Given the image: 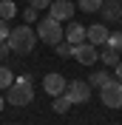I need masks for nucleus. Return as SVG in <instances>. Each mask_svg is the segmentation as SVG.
Segmentation results:
<instances>
[{"mask_svg":"<svg viewBox=\"0 0 122 125\" xmlns=\"http://www.w3.org/2000/svg\"><path fill=\"white\" fill-rule=\"evenodd\" d=\"M6 43H9V48H11V51H17V54H29V51H34V46H37V31L31 29V26L11 29Z\"/></svg>","mask_w":122,"mask_h":125,"instance_id":"f257e3e1","label":"nucleus"},{"mask_svg":"<svg viewBox=\"0 0 122 125\" xmlns=\"http://www.w3.org/2000/svg\"><path fill=\"white\" fill-rule=\"evenodd\" d=\"M6 91H9V105H17V108H23V105H29L34 100V88H31V80L26 74H20Z\"/></svg>","mask_w":122,"mask_h":125,"instance_id":"f03ea898","label":"nucleus"},{"mask_svg":"<svg viewBox=\"0 0 122 125\" xmlns=\"http://www.w3.org/2000/svg\"><path fill=\"white\" fill-rule=\"evenodd\" d=\"M37 40H43V43H48V46H57L62 40V34H65V29H62L60 20H54L51 14L43 17V20H37Z\"/></svg>","mask_w":122,"mask_h":125,"instance_id":"7ed1b4c3","label":"nucleus"},{"mask_svg":"<svg viewBox=\"0 0 122 125\" xmlns=\"http://www.w3.org/2000/svg\"><path fill=\"white\" fill-rule=\"evenodd\" d=\"M99 100L105 102L108 108H122V83L116 77H111L105 85L99 88Z\"/></svg>","mask_w":122,"mask_h":125,"instance_id":"20e7f679","label":"nucleus"},{"mask_svg":"<svg viewBox=\"0 0 122 125\" xmlns=\"http://www.w3.org/2000/svg\"><path fill=\"white\" fill-rule=\"evenodd\" d=\"M71 57H77V62H82V65H94V62L99 60V48L94 46V43H88V40H82V43L74 46Z\"/></svg>","mask_w":122,"mask_h":125,"instance_id":"39448f33","label":"nucleus"},{"mask_svg":"<svg viewBox=\"0 0 122 125\" xmlns=\"http://www.w3.org/2000/svg\"><path fill=\"white\" fill-rule=\"evenodd\" d=\"M62 94H65L71 102H88L91 100V85L82 83V80H71V83H65V91Z\"/></svg>","mask_w":122,"mask_h":125,"instance_id":"423d86ee","label":"nucleus"},{"mask_svg":"<svg viewBox=\"0 0 122 125\" xmlns=\"http://www.w3.org/2000/svg\"><path fill=\"white\" fill-rule=\"evenodd\" d=\"M48 14H51L54 20L65 23V20H71V17H74V3H71V0H51Z\"/></svg>","mask_w":122,"mask_h":125,"instance_id":"0eeeda50","label":"nucleus"},{"mask_svg":"<svg viewBox=\"0 0 122 125\" xmlns=\"http://www.w3.org/2000/svg\"><path fill=\"white\" fill-rule=\"evenodd\" d=\"M43 88H46L48 97H60V94L65 91V77L57 74V71H51V74H46V80H43Z\"/></svg>","mask_w":122,"mask_h":125,"instance_id":"6e6552de","label":"nucleus"},{"mask_svg":"<svg viewBox=\"0 0 122 125\" xmlns=\"http://www.w3.org/2000/svg\"><path fill=\"white\" fill-rule=\"evenodd\" d=\"M99 11L105 17V23H119L122 20V0H102Z\"/></svg>","mask_w":122,"mask_h":125,"instance_id":"1a4fd4ad","label":"nucleus"},{"mask_svg":"<svg viewBox=\"0 0 122 125\" xmlns=\"http://www.w3.org/2000/svg\"><path fill=\"white\" fill-rule=\"evenodd\" d=\"M108 34H111V31L105 29V26L102 23H94V26H85V40H88V43H94V46H105L108 43Z\"/></svg>","mask_w":122,"mask_h":125,"instance_id":"9d476101","label":"nucleus"},{"mask_svg":"<svg viewBox=\"0 0 122 125\" xmlns=\"http://www.w3.org/2000/svg\"><path fill=\"white\" fill-rule=\"evenodd\" d=\"M62 40H65V43H71V46H77V43H82L85 40V26L82 23H68L65 26V34H62Z\"/></svg>","mask_w":122,"mask_h":125,"instance_id":"9b49d317","label":"nucleus"},{"mask_svg":"<svg viewBox=\"0 0 122 125\" xmlns=\"http://www.w3.org/2000/svg\"><path fill=\"white\" fill-rule=\"evenodd\" d=\"M119 60H122V54H119V51H114L111 46H105V48H102V62H105L108 68H114Z\"/></svg>","mask_w":122,"mask_h":125,"instance_id":"f8f14e48","label":"nucleus"},{"mask_svg":"<svg viewBox=\"0 0 122 125\" xmlns=\"http://www.w3.org/2000/svg\"><path fill=\"white\" fill-rule=\"evenodd\" d=\"M71 105H74V102H71L68 97H65V94L54 97V111H57V114H68V108H71Z\"/></svg>","mask_w":122,"mask_h":125,"instance_id":"ddd939ff","label":"nucleus"},{"mask_svg":"<svg viewBox=\"0 0 122 125\" xmlns=\"http://www.w3.org/2000/svg\"><path fill=\"white\" fill-rule=\"evenodd\" d=\"M14 14H17L14 3H11V0H0V17H3V20H11Z\"/></svg>","mask_w":122,"mask_h":125,"instance_id":"4468645a","label":"nucleus"},{"mask_svg":"<svg viewBox=\"0 0 122 125\" xmlns=\"http://www.w3.org/2000/svg\"><path fill=\"white\" fill-rule=\"evenodd\" d=\"M108 80H111V74H108V71H97V74H91L88 85H94V88H102V85L108 83Z\"/></svg>","mask_w":122,"mask_h":125,"instance_id":"2eb2a0df","label":"nucleus"},{"mask_svg":"<svg viewBox=\"0 0 122 125\" xmlns=\"http://www.w3.org/2000/svg\"><path fill=\"white\" fill-rule=\"evenodd\" d=\"M105 46H111L114 51H119V54H122V29H119V31H111V34H108V43H105Z\"/></svg>","mask_w":122,"mask_h":125,"instance_id":"dca6fc26","label":"nucleus"},{"mask_svg":"<svg viewBox=\"0 0 122 125\" xmlns=\"http://www.w3.org/2000/svg\"><path fill=\"white\" fill-rule=\"evenodd\" d=\"M11 83H14V74H11L6 65H0V88H9Z\"/></svg>","mask_w":122,"mask_h":125,"instance_id":"f3484780","label":"nucleus"},{"mask_svg":"<svg viewBox=\"0 0 122 125\" xmlns=\"http://www.w3.org/2000/svg\"><path fill=\"white\" fill-rule=\"evenodd\" d=\"M99 6H102V0H80L82 11H99Z\"/></svg>","mask_w":122,"mask_h":125,"instance_id":"a211bd4d","label":"nucleus"},{"mask_svg":"<svg viewBox=\"0 0 122 125\" xmlns=\"http://www.w3.org/2000/svg\"><path fill=\"white\" fill-rule=\"evenodd\" d=\"M54 51H57V54L60 57H71V51H74V46H71V43H57V46H54Z\"/></svg>","mask_w":122,"mask_h":125,"instance_id":"6ab92c4d","label":"nucleus"},{"mask_svg":"<svg viewBox=\"0 0 122 125\" xmlns=\"http://www.w3.org/2000/svg\"><path fill=\"white\" fill-rule=\"evenodd\" d=\"M23 17H26V23H37V9H34V6H29V9H26V11H23Z\"/></svg>","mask_w":122,"mask_h":125,"instance_id":"aec40b11","label":"nucleus"},{"mask_svg":"<svg viewBox=\"0 0 122 125\" xmlns=\"http://www.w3.org/2000/svg\"><path fill=\"white\" fill-rule=\"evenodd\" d=\"M0 40H9V20L0 17Z\"/></svg>","mask_w":122,"mask_h":125,"instance_id":"412c9836","label":"nucleus"},{"mask_svg":"<svg viewBox=\"0 0 122 125\" xmlns=\"http://www.w3.org/2000/svg\"><path fill=\"white\" fill-rule=\"evenodd\" d=\"M29 6H34V9H48V6H51V0H29Z\"/></svg>","mask_w":122,"mask_h":125,"instance_id":"4be33fe9","label":"nucleus"},{"mask_svg":"<svg viewBox=\"0 0 122 125\" xmlns=\"http://www.w3.org/2000/svg\"><path fill=\"white\" fill-rule=\"evenodd\" d=\"M9 51H11V48H9V43H6V40H0V60H6Z\"/></svg>","mask_w":122,"mask_h":125,"instance_id":"5701e85b","label":"nucleus"},{"mask_svg":"<svg viewBox=\"0 0 122 125\" xmlns=\"http://www.w3.org/2000/svg\"><path fill=\"white\" fill-rule=\"evenodd\" d=\"M114 77H116V80H119V83H122V60H119V62H116V65H114Z\"/></svg>","mask_w":122,"mask_h":125,"instance_id":"b1692460","label":"nucleus"},{"mask_svg":"<svg viewBox=\"0 0 122 125\" xmlns=\"http://www.w3.org/2000/svg\"><path fill=\"white\" fill-rule=\"evenodd\" d=\"M3 105H6V97H3V94H0V111H3Z\"/></svg>","mask_w":122,"mask_h":125,"instance_id":"393cba45","label":"nucleus"}]
</instances>
